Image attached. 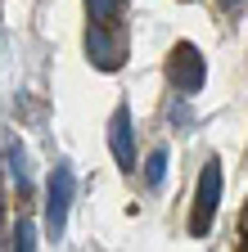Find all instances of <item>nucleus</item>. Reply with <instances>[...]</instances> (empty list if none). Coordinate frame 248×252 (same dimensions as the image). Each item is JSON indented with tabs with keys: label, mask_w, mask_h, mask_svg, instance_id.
<instances>
[{
	"label": "nucleus",
	"mask_w": 248,
	"mask_h": 252,
	"mask_svg": "<svg viewBox=\"0 0 248 252\" xmlns=\"http://www.w3.org/2000/svg\"><path fill=\"white\" fill-rule=\"evenodd\" d=\"M77 198V176H72V162H59L50 171V185H45V230L50 239L59 243L68 230V207Z\"/></svg>",
	"instance_id": "1"
},
{
	"label": "nucleus",
	"mask_w": 248,
	"mask_h": 252,
	"mask_svg": "<svg viewBox=\"0 0 248 252\" xmlns=\"http://www.w3.org/2000/svg\"><path fill=\"white\" fill-rule=\"evenodd\" d=\"M208 81V63L199 54L194 41H176L172 45V59H167V86L180 94V99H190V94H199Z\"/></svg>",
	"instance_id": "2"
},
{
	"label": "nucleus",
	"mask_w": 248,
	"mask_h": 252,
	"mask_svg": "<svg viewBox=\"0 0 248 252\" xmlns=\"http://www.w3.org/2000/svg\"><path fill=\"white\" fill-rule=\"evenodd\" d=\"M216 207H221V162L208 158L203 162V176H199V189H194V212H190V234L203 239L216 220Z\"/></svg>",
	"instance_id": "3"
},
{
	"label": "nucleus",
	"mask_w": 248,
	"mask_h": 252,
	"mask_svg": "<svg viewBox=\"0 0 248 252\" xmlns=\"http://www.w3.org/2000/svg\"><path fill=\"white\" fill-rule=\"evenodd\" d=\"M108 153H113V162L122 171H136V131H131V113L127 104H122L108 122Z\"/></svg>",
	"instance_id": "4"
},
{
	"label": "nucleus",
	"mask_w": 248,
	"mask_h": 252,
	"mask_svg": "<svg viewBox=\"0 0 248 252\" xmlns=\"http://www.w3.org/2000/svg\"><path fill=\"white\" fill-rule=\"evenodd\" d=\"M86 54H90V63H95L100 72H113L117 63H122V41L113 36V27H90L86 32Z\"/></svg>",
	"instance_id": "5"
},
{
	"label": "nucleus",
	"mask_w": 248,
	"mask_h": 252,
	"mask_svg": "<svg viewBox=\"0 0 248 252\" xmlns=\"http://www.w3.org/2000/svg\"><path fill=\"white\" fill-rule=\"evenodd\" d=\"M9 171H14L18 194H27V189H32V171H27V149L18 140H9Z\"/></svg>",
	"instance_id": "6"
},
{
	"label": "nucleus",
	"mask_w": 248,
	"mask_h": 252,
	"mask_svg": "<svg viewBox=\"0 0 248 252\" xmlns=\"http://www.w3.org/2000/svg\"><path fill=\"white\" fill-rule=\"evenodd\" d=\"M86 9H90V23L113 27V23H117V14H122V0H86Z\"/></svg>",
	"instance_id": "7"
},
{
	"label": "nucleus",
	"mask_w": 248,
	"mask_h": 252,
	"mask_svg": "<svg viewBox=\"0 0 248 252\" xmlns=\"http://www.w3.org/2000/svg\"><path fill=\"white\" fill-rule=\"evenodd\" d=\"M167 180V149H153L149 153V162H144V185L149 189H158Z\"/></svg>",
	"instance_id": "8"
},
{
	"label": "nucleus",
	"mask_w": 248,
	"mask_h": 252,
	"mask_svg": "<svg viewBox=\"0 0 248 252\" xmlns=\"http://www.w3.org/2000/svg\"><path fill=\"white\" fill-rule=\"evenodd\" d=\"M14 252H36V225L32 220H18L14 225Z\"/></svg>",
	"instance_id": "9"
},
{
	"label": "nucleus",
	"mask_w": 248,
	"mask_h": 252,
	"mask_svg": "<svg viewBox=\"0 0 248 252\" xmlns=\"http://www.w3.org/2000/svg\"><path fill=\"white\" fill-rule=\"evenodd\" d=\"M216 5H221V9H230V14H239V9L248 5V0H216Z\"/></svg>",
	"instance_id": "10"
},
{
	"label": "nucleus",
	"mask_w": 248,
	"mask_h": 252,
	"mask_svg": "<svg viewBox=\"0 0 248 252\" xmlns=\"http://www.w3.org/2000/svg\"><path fill=\"white\" fill-rule=\"evenodd\" d=\"M239 230H244V234H248V207H244V220H239Z\"/></svg>",
	"instance_id": "11"
},
{
	"label": "nucleus",
	"mask_w": 248,
	"mask_h": 252,
	"mask_svg": "<svg viewBox=\"0 0 248 252\" xmlns=\"http://www.w3.org/2000/svg\"><path fill=\"white\" fill-rule=\"evenodd\" d=\"M244 252H248V243H244Z\"/></svg>",
	"instance_id": "12"
}]
</instances>
